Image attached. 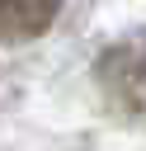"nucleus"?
I'll list each match as a JSON object with an SVG mask.
<instances>
[{
  "label": "nucleus",
  "mask_w": 146,
  "mask_h": 151,
  "mask_svg": "<svg viewBox=\"0 0 146 151\" xmlns=\"http://www.w3.org/2000/svg\"><path fill=\"white\" fill-rule=\"evenodd\" d=\"M61 14V0H0V42L24 47L42 38Z\"/></svg>",
  "instance_id": "1"
},
{
  "label": "nucleus",
  "mask_w": 146,
  "mask_h": 151,
  "mask_svg": "<svg viewBox=\"0 0 146 151\" xmlns=\"http://www.w3.org/2000/svg\"><path fill=\"white\" fill-rule=\"evenodd\" d=\"M104 85L127 104V109H146V47H122L104 57Z\"/></svg>",
  "instance_id": "2"
}]
</instances>
